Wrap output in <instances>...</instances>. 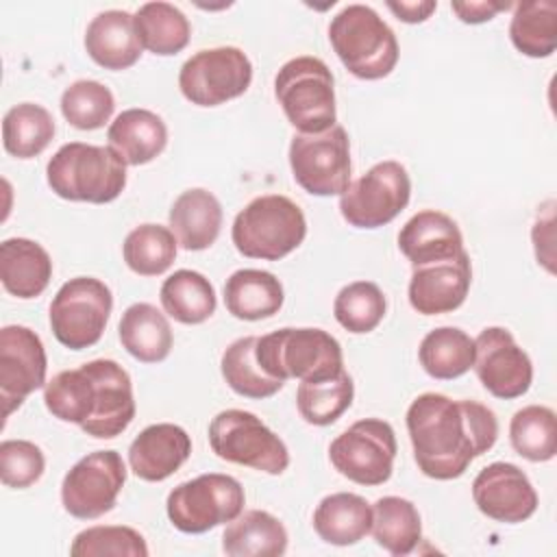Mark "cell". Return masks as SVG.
Returning <instances> with one entry per match:
<instances>
[{
    "label": "cell",
    "mask_w": 557,
    "mask_h": 557,
    "mask_svg": "<svg viewBox=\"0 0 557 557\" xmlns=\"http://www.w3.org/2000/svg\"><path fill=\"white\" fill-rule=\"evenodd\" d=\"M405 420L418 470L435 481L459 479L498 440V420L490 407L437 392L413 398Z\"/></svg>",
    "instance_id": "1"
},
{
    "label": "cell",
    "mask_w": 557,
    "mask_h": 557,
    "mask_svg": "<svg viewBox=\"0 0 557 557\" xmlns=\"http://www.w3.org/2000/svg\"><path fill=\"white\" fill-rule=\"evenodd\" d=\"M46 409L61 422L78 424L96 440H113L135 418L128 372L113 359H94L54 374L44 385Z\"/></svg>",
    "instance_id": "2"
},
{
    "label": "cell",
    "mask_w": 557,
    "mask_h": 557,
    "mask_svg": "<svg viewBox=\"0 0 557 557\" xmlns=\"http://www.w3.org/2000/svg\"><path fill=\"white\" fill-rule=\"evenodd\" d=\"M50 189L72 202L104 205L126 187V163L109 146L63 144L46 165Z\"/></svg>",
    "instance_id": "3"
},
{
    "label": "cell",
    "mask_w": 557,
    "mask_h": 557,
    "mask_svg": "<svg viewBox=\"0 0 557 557\" xmlns=\"http://www.w3.org/2000/svg\"><path fill=\"white\" fill-rule=\"evenodd\" d=\"M329 39L342 65L361 81L385 78L398 63L394 30L368 4L344 7L329 24Z\"/></svg>",
    "instance_id": "4"
},
{
    "label": "cell",
    "mask_w": 557,
    "mask_h": 557,
    "mask_svg": "<svg viewBox=\"0 0 557 557\" xmlns=\"http://www.w3.org/2000/svg\"><path fill=\"white\" fill-rule=\"evenodd\" d=\"M307 235L302 209L287 196L265 194L252 198L233 220L231 239L248 259L278 261L294 252Z\"/></svg>",
    "instance_id": "5"
},
{
    "label": "cell",
    "mask_w": 557,
    "mask_h": 557,
    "mask_svg": "<svg viewBox=\"0 0 557 557\" xmlns=\"http://www.w3.org/2000/svg\"><path fill=\"white\" fill-rule=\"evenodd\" d=\"M255 357L265 374L287 381H315L344 370L339 342L315 326H285L257 337Z\"/></svg>",
    "instance_id": "6"
},
{
    "label": "cell",
    "mask_w": 557,
    "mask_h": 557,
    "mask_svg": "<svg viewBox=\"0 0 557 557\" xmlns=\"http://www.w3.org/2000/svg\"><path fill=\"white\" fill-rule=\"evenodd\" d=\"M274 96L298 133H324L337 124L335 78L318 57L302 54L283 63L274 76Z\"/></svg>",
    "instance_id": "7"
},
{
    "label": "cell",
    "mask_w": 557,
    "mask_h": 557,
    "mask_svg": "<svg viewBox=\"0 0 557 557\" xmlns=\"http://www.w3.org/2000/svg\"><path fill=\"white\" fill-rule=\"evenodd\" d=\"M246 505L242 483L222 472H207L178 483L165 500V511L174 529L189 535L207 533L235 520Z\"/></svg>",
    "instance_id": "8"
},
{
    "label": "cell",
    "mask_w": 557,
    "mask_h": 557,
    "mask_svg": "<svg viewBox=\"0 0 557 557\" xmlns=\"http://www.w3.org/2000/svg\"><path fill=\"white\" fill-rule=\"evenodd\" d=\"M209 446L220 459L265 474H283L289 466L285 442L244 409H224L209 422Z\"/></svg>",
    "instance_id": "9"
},
{
    "label": "cell",
    "mask_w": 557,
    "mask_h": 557,
    "mask_svg": "<svg viewBox=\"0 0 557 557\" xmlns=\"http://www.w3.org/2000/svg\"><path fill=\"white\" fill-rule=\"evenodd\" d=\"M113 309L107 283L94 276L65 281L50 302V329L57 342L70 350H85L100 342Z\"/></svg>",
    "instance_id": "10"
},
{
    "label": "cell",
    "mask_w": 557,
    "mask_h": 557,
    "mask_svg": "<svg viewBox=\"0 0 557 557\" xmlns=\"http://www.w3.org/2000/svg\"><path fill=\"white\" fill-rule=\"evenodd\" d=\"M294 181L311 196H342L350 185V139L342 124L324 133H296L289 141Z\"/></svg>",
    "instance_id": "11"
},
{
    "label": "cell",
    "mask_w": 557,
    "mask_h": 557,
    "mask_svg": "<svg viewBox=\"0 0 557 557\" xmlns=\"http://www.w3.org/2000/svg\"><path fill=\"white\" fill-rule=\"evenodd\" d=\"M396 450L392 424L381 418H363L331 442L329 459L348 481L372 487L389 481Z\"/></svg>",
    "instance_id": "12"
},
{
    "label": "cell",
    "mask_w": 557,
    "mask_h": 557,
    "mask_svg": "<svg viewBox=\"0 0 557 557\" xmlns=\"http://www.w3.org/2000/svg\"><path fill=\"white\" fill-rule=\"evenodd\" d=\"M252 63L242 48L218 46L191 54L178 72V89L196 107H218L248 91Z\"/></svg>",
    "instance_id": "13"
},
{
    "label": "cell",
    "mask_w": 557,
    "mask_h": 557,
    "mask_svg": "<svg viewBox=\"0 0 557 557\" xmlns=\"http://www.w3.org/2000/svg\"><path fill=\"white\" fill-rule=\"evenodd\" d=\"M411 198V178L403 163H374L352 181L339 196V213L355 228H379L389 224Z\"/></svg>",
    "instance_id": "14"
},
{
    "label": "cell",
    "mask_w": 557,
    "mask_h": 557,
    "mask_svg": "<svg viewBox=\"0 0 557 557\" xmlns=\"http://www.w3.org/2000/svg\"><path fill=\"white\" fill-rule=\"evenodd\" d=\"M126 481V463L115 450H94L78 459L61 483L63 509L78 520L109 513Z\"/></svg>",
    "instance_id": "15"
},
{
    "label": "cell",
    "mask_w": 557,
    "mask_h": 557,
    "mask_svg": "<svg viewBox=\"0 0 557 557\" xmlns=\"http://www.w3.org/2000/svg\"><path fill=\"white\" fill-rule=\"evenodd\" d=\"M48 357L41 337L22 324H9L0 331V400L4 418L39 387H44Z\"/></svg>",
    "instance_id": "16"
},
{
    "label": "cell",
    "mask_w": 557,
    "mask_h": 557,
    "mask_svg": "<svg viewBox=\"0 0 557 557\" xmlns=\"http://www.w3.org/2000/svg\"><path fill=\"white\" fill-rule=\"evenodd\" d=\"M481 385L496 398L511 400L529 392L533 363L503 326H485L474 339V363Z\"/></svg>",
    "instance_id": "17"
},
{
    "label": "cell",
    "mask_w": 557,
    "mask_h": 557,
    "mask_svg": "<svg viewBox=\"0 0 557 557\" xmlns=\"http://www.w3.org/2000/svg\"><path fill=\"white\" fill-rule=\"evenodd\" d=\"M472 500L483 516L505 524L524 522L537 509L535 487L529 476L509 461H494L474 476Z\"/></svg>",
    "instance_id": "18"
},
{
    "label": "cell",
    "mask_w": 557,
    "mask_h": 557,
    "mask_svg": "<svg viewBox=\"0 0 557 557\" xmlns=\"http://www.w3.org/2000/svg\"><path fill=\"white\" fill-rule=\"evenodd\" d=\"M472 263L468 250L457 257L411 268L409 305L422 315H440L459 309L470 292Z\"/></svg>",
    "instance_id": "19"
},
{
    "label": "cell",
    "mask_w": 557,
    "mask_h": 557,
    "mask_svg": "<svg viewBox=\"0 0 557 557\" xmlns=\"http://www.w3.org/2000/svg\"><path fill=\"white\" fill-rule=\"evenodd\" d=\"M191 455V437L172 422L146 426L128 446V466L133 474L148 483L172 476Z\"/></svg>",
    "instance_id": "20"
},
{
    "label": "cell",
    "mask_w": 557,
    "mask_h": 557,
    "mask_svg": "<svg viewBox=\"0 0 557 557\" xmlns=\"http://www.w3.org/2000/svg\"><path fill=\"white\" fill-rule=\"evenodd\" d=\"M398 248L409 259L411 268L429 261L450 259L466 250L457 222L435 209L418 211L405 222L398 233Z\"/></svg>",
    "instance_id": "21"
},
{
    "label": "cell",
    "mask_w": 557,
    "mask_h": 557,
    "mask_svg": "<svg viewBox=\"0 0 557 557\" xmlns=\"http://www.w3.org/2000/svg\"><path fill=\"white\" fill-rule=\"evenodd\" d=\"M85 50L104 70H128L141 57V41L128 11H100L85 30Z\"/></svg>",
    "instance_id": "22"
},
{
    "label": "cell",
    "mask_w": 557,
    "mask_h": 557,
    "mask_svg": "<svg viewBox=\"0 0 557 557\" xmlns=\"http://www.w3.org/2000/svg\"><path fill=\"white\" fill-rule=\"evenodd\" d=\"M222 205L202 187L185 189L170 207V231L185 250H205L215 244L222 228Z\"/></svg>",
    "instance_id": "23"
},
{
    "label": "cell",
    "mask_w": 557,
    "mask_h": 557,
    "mask_svg": "<svg viewBox=\"0 0 557 557\" xmlns=\"http://www.w3.org/2000/svg\"><path fill=\"white\" fill-rule=\"evenodd\" d=\"M50 278L52 259L41 244L28 237H11L0 244V281L11 296L22 300L37 298Z\"/></svg>",
    "instance_id": "24"
},
{
    "label": "cell",
    "mask_w": 557,
    "mask_h": 557,
    "mask_svg": "<svg viewBox=\"0 0 557 557\" xmlns=\"http://www.w3.org/2000/svg\"><path fill=\"white\" fill-rule=\"evenodd\" d=\"M107 139L126 165H146L165 150L168 126L154 111L126 109L111 122Z\"/></svg>",
    "instance_id": "25"
},
{
    "label": "cell",
    "mask_w": 557,
    "mask_h": 557,
    "mask_svg": "<svg viewBox=\"0 0 557 557\" xmlns=\"http://www.w3.org/2000/svg\"><path fill=\"white\" fill-rule=\"evenodd\" d=\"M285 294L281 281L268 270L244 268L233 272L224 283L226 311L246 322L272 318L283 307Z\"/></svg>",
    "instance_id": "26"
},
{
    "label": "cell",
    "mask_w": 557,
    "mask_h": 557,
    "mask_svg": "<svg viewBox=\"0 0 557 557\" xmlns=\"http://www.w3.org/2000/svg\"><path fill=\"white\" fill-rule=\"evenodd\" d=\"M313 529L326 544L352 546L372 529L370 503L352 492L324 496L313 511Z\"/></svg>",
    "instance_id": "27"
},
{
    "label": "cell",
    "mask_w": 557,
    "mask_h": 557,
    "mask_svg": "<svg viewBox=\"0 0 557 557\" xmlns=\"http://www.w3.org/2000/svg\"><path fill=\"white\" fill-rule=\"evenodd\" d=\"M117 335L124 350L141 363H159L172 350V326L163 311L150 302L126 307L120 318Z\"/></svg>",
    "instance_id": "28"
},
{
    "label": "cell",
    "mask_w": 557,
    "mask_h": 557,
    "mask_svg": "<svg viewBox=\"0 0 557 557\" xmlns=\"http://www.w3.org/2000/svg\"><path fill=\"white\" fill-rule=\"evenodd\" d=\"M285 524L263 509L242 511L222 533V550L231 557H278L287 550Z\"/></svg>",
    "instance_id": "29"
},
{
    "label": "cell",
    "mask_w": 557,
    "mask_h": 557,
    "mask_svg": "<svg viewBox=\"0 0 557 557\" xmlns=\"http://www.w3.org/2000/svg\"><path fill=\"white\" fill-rule=\"evenodd\" d=\"M374 542L389 555L405 557L422 540V520L418 507L403 496H383L372 505Z\"/></svg>",
    "instance_id": "30"
},
{
    "label": "cell",
    "mask_w": 557,
    "mask_h": 557,
    "mask_svg": "<svg viewBox=\"0 0 557 557\" xmlns=\"http://www.w3.org/2000/svg\"><path fill=\"white\" fill-rule=\"evenodd\" d=\"M163 311L181 324H202L218 307L211 281L196 270H176L170 274L159 292Z\"/></svg>",
    "instance_id": "31"
},
{
    "label": "cell",
    "mask_w": 557,
    "mask_h": 557,
    "mask_svg": "<svg viewBox=\"0 0 557 557\" xmlns=\"http://www.w3.org/2000/svg\"><path fill=\"white\" fill-rule=\"evenodd\" d=\"M135 30L141 41V46L159 57H172L178 54L187 44L191 35L189 20L185 13L170 4V2H146L141 4L135 15Z\"/></svg>",
    "instance_id": "32"
},
{
    "label": "cell",
    "mask_w": 557,
    "mask_h": 557,
    "mask_svg": "<svg viewBox=\"0 0 557 557\" xmlns=\"http://www.w3.org/2000/svg\"><path fill=\"white\" fill-rule=\"evenodd\" d=\"M424 372L437 381H450L466 374L474 363V339L457 326L429 331L418 348Z\"/></svg>",
    "instance_id": "33"
},
{
    "label": "cell",
    "mask_w": 557,
    "mask_h": 557,
    "mask_svg": "<svg viewBox=\"0 0 557 557\" xmlns=\"http://www.w3.org/2000/svg\"><path fill=\"white\" fill-rule=\"evenodd\" d=\"M509 39L524 57H550L557 48V4L553 0L518 2L509 24Z\"/></svg>",
    "instance_id": "34"
},
{
    "label": "cell",
    "mask_w": 557,
    "mask_h": 557,
    "mask_svg": "<svg viewBox=\"0 0 557 557\" xmlns=\"http://www.w3.org/2000/svg\"><path fill=\"white\" fill-rule=\"evenodd\" d=\"M355 398V383L346 370L315 379L300 381L296 389V407L305 422L313 426H329L348 411Z\"/></svg>",
    "instance_id": "35"
},
{
    "label": "cell",
    "mask_w": 557,
    "mask_h": 557,
    "mask_svg": "<svg viewBox=\"0 0 557 557\" xmlns=\"http://www.w3.org/2000/svg\"><path fill=\"white\" fill-rule=\"evenodd\" d=\"M54 131V117L46 107L20 102L4 113L2 144L11 157L33 159L48 148Z\"/></svg>",
    "instance_id": "36"
},
{
    "label": "cell",
    "mask_w": 557,
    "mask_h": 557,
    "mask_svg": "<svg viewBox=\"0 0 557 557\" xmlns=\"http://www.w3.org/2000/svg\"><path fill=\"white\" fill-rule=\"evenodd\" d=\"M255 346H257V335H246L235 339L233 344L226 346L220 359V370L226 381V385L244 396V398H270L274 396L285 381L274 379L263 372L255 357Z\"/></svg>",
    "instance_id": "37"
},
{
    "label": "cell",
    "mask_w": 557,
    "mask_h": 557,
    "mask_svg": "<svg viewBox=\"0 0 557 557\" xmlns=\"http://www.w3.org/2000/svg\"><path fill=\"white\" fill-rule=\"evenodd\" d=\"M513 450L527 461L542 463L557 455V418L550 407L527 405L509 422Z\"/></svg>",
    "instance_id": "38"
},
{
    "label": "cell",
    "mask_w": 557,
    "mask_h": 557,
    "mask_svg": "<svg viewBox=\"0 0 557 557\" xmlns=\"http://www.w3.org/2000/svg\"><path fill=\"white\" fill-rule=\"evenodd\" d=\"M176 250L178 242L174 233L161 224H139L122 244V255L128 270L139 276L163 274L174 263Z\"/></svg>",
    "instance_id": "39"
},
{
    "label": "cell",
    "mask_w": 557,
    "mask_h": 557,
    "mask_svg": "<svg viewBox=\"0 0 557 557\" xmlns=\"http://www.w3.org/2000/svg\"><path fill=\"white\" fill-rule=\"evenodd\" d=\"M387 300L372 281H355L344 285L333 302V315L348 333L363 335L374 331L385 318Z\"/></svg>",
    "instance_id": "40"
},
{
    "label": "cell",
    "mask_w": 557,
    "mask_h": 557,
    "mask_svg": "<svg viewBox=\"0 0 557 557\" xmlns=\"http://www.w3.org/2000/svg\"><path fill=\"white\" fill-rule=\"evenodd\" d=\"M115 109V98L100 81H74L61 94V113L78 131L102 128Z\"/></svg>",
    "instance_id": "41"
},
{
    "label": "cell",
    "mask_w": 557,
    "mask_h": 557,
    "mask_svg": "<svg viewBox=\"0 0 557 557\" xmlns=\"http://www.w3.org/2000/svg\"><path fill=\"white\" fill-rule=\"evenodd\" d=\"M148 553L144 535L124 524L89 527L70 546L72 557H148Z\"/></svg>",
    "instance_id": "42"
},
{
    "label": "cell",
    "mask_w": 557,
    "mask_h": 557,
    "mask_svg": "<svg viewBox=\"0 0 557 557\" xmlns=\"http://www.w3.org/2000/svg\"><path fill=\"white\" fill-rule=\"evenodd\" d=\"M46 457L41 448L28 440H4L0 444V479L7 487L24 490L41 479Z\"/></svg>",
    "instance_id": "43"
},
{
    "label": "cell",
    "mask_w": 557,
    "mask_h": 557,
    "mask_svg": "<svg viewBox=\"0 0 557 557\" xmlns=\"http://www.w3.org/2000/svg\"><path fill=\"white\" fill-rule=\"evenodd\" d=\"M511 2H494V0H479V2H450L453 13L463 24H483L494 20L500 11L511 9Z\"/></svg>",
    "instance_id": "44"
},
{
    "label": "cell",
    "mask_w": 557,
    "mask_h": 557,
    "mask_svg": "<svg viewBox=\"0 0 557 557\" xmlns=\"http://www.w3.org/2000/svg\"><path fill=\"white\" fill-rule=\"evenodd\" d=\"M387 9L405 24H418L431 17V13L437 9V2L433 0H418V2H387Z\"/></svg>",
    "instance_id": "45"
}]
</instances>
